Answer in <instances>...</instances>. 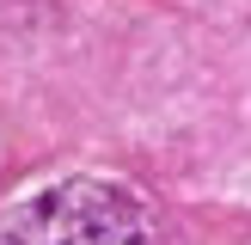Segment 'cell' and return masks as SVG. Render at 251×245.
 <instances>
[{"instance_id":"cell-1","label":"cell","mask_w":251,"mask_h":245,"mask_svg":"<svg viewBox=\"0 0 251 245\" xmlns=\"http://www.w3.org/2000/svg\"><path fill=\"white\" fill-rule=\"evenodd\" d=\"M0 245H159L153 208L110 178H61L0 220Z\"/></svg>"}]
</instances>
